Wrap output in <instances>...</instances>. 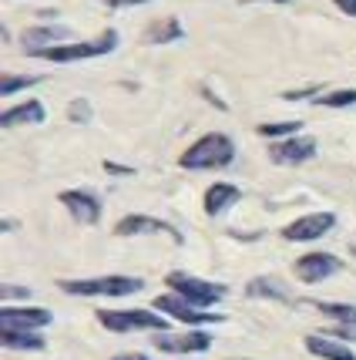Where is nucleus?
I'll return each instance as SVG.
<instances>
[{
	"label": "nucleus",
	"mask_w": 356,
	"mask_h": 360,
	"mask_svg": "<svg viewBox=\"0 0 356 360\" xmlns=\"http://www.w3.org/2000/svg\"><path fill=\"white\" fill-rule=\"evenodd\" d=\"M232 155L235 145L229 141V135H205L182 155V169H222L232 162Z\"/></svg>",
	"instance_id": "nucleus-1"
},
{
	"label": "nucleus",
	"mask_w": 356,
	"mask_h": 360,
	"mask_svg": "<svg viewBox=\"0 0 356 360\" xmlns=\"http://www.w3.org/2000/svg\"><path fill=\"white\" fill-rule=\"evenodd\" d=\"M64 293H74V297H128V293H138L141 280L138 276H98V280H64L61 283Z\"/></svg>",
	"instance_id": "nucleus-2"
},
{
	"label": "nucleus",
	"mask_w": 356,
	"mask_h": 360,
	"mask_svg": "<svg viewBox=\"0 0 356 360\" xmlns=\"http://www.w3.org/2000/svg\"><path fill=\"white\" fill-rule=\"evenodd\" d=\"M118 44V34L105 31L98 41H81V44H58V47H37L31 51L34 58H44V61H81V58H98V54H108Z\"/></svg>",
	"instance_id": "nucleus-3"
},
{
	"label": "nucleus",
	"mask_w": 356,
	"mask_h": 360,
	"mask_svg": "<svg viewBox=\"0 0 356 360\" xmlns=\"http://www.w3.org/2000/svg\"><path fill=\"white\" fill-rule=\"evenodd\" d=\"M98 320L101 327L114 330V333H128V330H165L169 333V320L161 314H148V310H101Z\"/></svg>",
	"instance_id": "nucleus-4"
},
{
	"label": "nucleus",
	"mask_w": 356,
	"mask_h": 360,
	"mask_svg": "<svg viewBox=\"0 0 356 360\" xmlns=\"http://www.w3.org/2000/svg\"><path fill=\"white\" fill-rule=\"evenodd\" d=\"M169 286L178 293V297H185L188 303H195V307H212L218 300L225 297V286H218V283H205L199 276H188V273H171L169 276Z\"/></svg>",
	"instance_id": "nucleus-5"
},
{
	"label": "nucleus",
	"mask_w": 356,
	"mask_h": 360,
	"mask_svg": "<svg viewBox=\"0 0 356 360\" xmlns=\"http://www.w3.org/2000/svg\"><path fill=\"white\" fill-rule=\"evenodd\" d=\"M333 226H336V216H333V212H312V216H303V219L289 222V226L282 229V236H286L289 243H310V239L326 236Z\"/></svg>",
	"instance_id": "nucleus-6"
},
{
	"label": "nucleus",
	"mask_w": 356,
	"mask_h": 360,
	"mask_svg": "<svg viewBox=\"0 0 356 360\" xmlns=\"http://www.w3.org/2000/svg\"><path fill=\"white\" fill-rule=\"evenodd\" d=\"M155 310H161V314H171L175 320H182V323H218V320H222L218 314H202L195 303H188V300L178 297V293L158 297L155 300Z\"/></svg>",
	"instance_id": "nucleus-7"
},
{
	"label": "nucleus",
	"mask_w": 356,
	"mask_h": 360,
	"mask_svg": "<svg viewBox=\"0 0 356 360\" xmlns=\"http://www.w3.org/2000/svg\"><path fill=\"white\" fill-rule=\"evenodd\" d=\"M340 259L336 256H329V252H310V256H303L299 263H296V276L303 283H323L326 276H333V273H340Z\"/></svg>",
	"instance_id": "nucleus-8"
},
{
	"label": "nucleus",
	"mask_w": 356,
	"mask_h": 360,
	"mask_svg": "<svg viewBox=\"0 0 356 360\" xmlns=\"http://www.w3.org/2000/svg\"><path fill=\"white\" fill-rule=\"evenodd\" d=\"M0 323H4V333H17V330H37V327H47L51 323V314L47 310H37V307H27V310H17V307H4V316H0Z\"/></svg>",
	"instance_id": "nucleus-9"
},
{
	"label": "nucleus",
	"mask_w": 356,
	"mask_h": 360,
	"mask_svg": "<svg viewBox=\"0 0 356 360\" xmlns=\"http://www.w3.org/2000/svg\"><path fill=\"white\" fill-rule=\"evenodd\" d=\"M61 202L67 205V212L78 222H84V226L98 222V216H101V202H98V195H91V192L71 188V192H61Z\"/></svg>",
	"instance_id": "nucleus-10"
},
{
	"label": "nucleus",
	"mask_w": 356,
	"mask_h": 360,
	"mask_svg": "<svg viewBox=\"0 0 356 360\" xmlns=\"http://www.w3.org/2000/svg\"><path fill=\"white\" fill-rule=\"evenodd\" d=\"M272 162L276 165H299V162H310L316 155V141L312 139H289V141H279L272 145Z\"/></svg>",
	"instance_id": "nucleus-11"
},
{
	"label": "nucleus",
	"mask_w": 356,
	"mask_h": 360,
	"mask_svg": "<svg viewBox=\"0 0 356 360\" xmlns=\"http://www.w3.org/2000/svg\"><path fill=\"white\" fill-rule=\"evenodd\" d=\"M209 337L205 333H182V337H171V333H158L155 347L165 354H192V350H209Z\"/></svg>",
	"instance_id": "nucleus-12"
},
{
	"label": "nucleus",
	"mask_w": 356,
	"mask_h": 360,
	"mask_svg": "<svg viewBox=\"0 0 356 360\" xmlns=\"http://www.w3.org/2000/svg\"><path fill=\"white\" fill-rule=\"evenodd\" d=\"M242 199V192L235 186H229V182H218V186H212L209 192H205V212L209 216H222L229 205H235Z\"/></svg>",
	"instance_id": "nucleus-13"
},
{
	"label": "nucleus",
	"mask_w": 356,
	"mask_h": 360,
	"mask_svg": "<svg viewBox=\"0 0 356 360\" xmlns=\"http://www.w3.org/2000/svg\"><path fill=\"white\" fill-rule=\"evenodd\" d=\"M118 236H135V233H169L171 239H178V233L171 229L169 222L161 219H148V216H124L121 222H118V229H114Z\"/></svg>",
	"instance_id": "nucleus-14"
},
{
	"label": "nucleus",
	"mask_w": 356,
	"mask_h": 360,
	"mask_svg": "<svg viewBox=\"0 0 356 360\" xmlns=\"http://www.w3.org/2000/svg\"><path fill=\"white\" fill-rule=\"evenodd\" d=\"M306 347H310V354L323 360H356V354L350 347L336 344V340H326V337H306Z\"/></svg>",
	"instance_id": "nucleus-15"
},
{
	"label": "nucleus",
	"mask_w": 356,
	"mask_h": 360,
	"mask_svg": "<svg viewBox=\"0 0 356 360\" xmlns=\"http://www.w3.org/2000/svg\"><path fill=\"white\" fill-rule=\"evenodd\" d=\"M20 122H44V108L37 105V101H24V105H17V108L4 111V118H0V125L11 128V125H20Z\"/></svg>",
	"instance_id": "nucleus-16"
},
{
	"label": "nucleus",
	"mask_w": 356,
	"mask_h": 360,
	"mask_svg": "<svg viewBox=\"0 0 356 360\" xmlns=\"http://www.w3.org/2000/svg\"><path fill=\"white\" fill-rule=\"evenodd\" d=\"M67 37H74L71 27H41V31H27L24 34V44L37 51V44H58V41H67Z\"/></svg>",
	"instance_id": "nucleus-17"
},
{
	"label": "nucleus",
	"mask_w": 356,
	"mask_h": 360,
	"mask_svg": "<svg viewBox=\"0 0 356 360\" xmlns=\"http://www.w3.org/2000/svg\"><path fill=\"white\" fill-rule=\"evenodd\" d=\"M4 347H11V350H41L44 340L31 330H17V333H4Z\"/></svg>",
	"instance_id": "nucleus-18"
},
{
	"label": "nucleus",
	"mask_w": 356,
	"mask_h": 360,
	"mask_svg": "<svg viewBox=\"0 0 356 360\" xmlns=\"http://www.w3.org/2000/svg\"><path fill=\"white\" fill-rule=\"evenodd\" d=\"M312 307H316L319 314L340 320V323H350V327L356 323V307H350V303H312Z\"/></svg>",
	"instance_id": "nucleus-19"
},
{
	"label": "nucleus",
	"mask_w": 356,
	"mask_h": 360,
	"mask_svg": "<svg viewBox=\"0 0 356 360\" xmlns=\"http://www.w3.org/2000/svg\"><path fill=\"white\" fill-rule=\"evenodd\" d=\"M171 37H182V27H178V20H169V24H155V27L148 31V41H152V44H161V41H171Z\"/></svg>",
	"instance_id": "nucleus-20"
},
{
	"label": "nucleus",
	"mask_w": 356,
	"mask_h": 360,
	"mask_svg": "<svg viewBox=\"0 0 356 360\" xmlns=\"http://www.w3.org/2000/svg\"><path fill=\"white\" fill-rule=\"evenodd\" d=\"M249 293H252V297H276V300H286V290H282L276 280H256L252 286H249Z\"/></svg>",
	"instance_id": "nucleus-21"
},
{
	"label": "nucleus",
	"mask_w": 356,
	"mask_h": 360,
	"mask_svg": "<svg viewBox=\"0 0 356 360\" xmlns=\"http://www.w3.org/2000/svg\"><path fill=\"white\" fill-rule=\"evenodd\" d=\"M316 105H326V108H346V105H356V91H333L316 98Z\"/></svg>",
	"instance_id": "nucleus-22"
},
{
	"label": "nucleus",
	"mask_w": 356,
	"mask_h": 360,
	"mask_svg": "<svg viewBox=\"0 0 356 360\" xmlns=\"http://www.w3.org/2000/svg\"><path fill=\"white\" fill-rule=\"evenodd\" d=\"M299 131V122H279V125H259V135L265 139H276V135H293Z\"/></svg>",
	"instance_id": "nucleus-23"
},
{
	"label": "nucleus",
	"mask_w": 356,
	"mask_h": 360,
	"mask_svg": "<svg viewBox=\"0 0 356 360\" xmlns=\"http://www.w3.org/2000/svg\"><path fill=\"white\" fill-rule=\"evenodd\" d=\"M34 81L37 78H4V88H0V91H4V98H11L14 91L27 88V84H34Z\"/></svg>",
	"instance_id": "nucleus-24"
},
{
	"label": "nucleus",
	"mask_w": 356,
	"mask_h": 360,
	"mask_svg": "<svg viewBox=\"0 0 356 360\" xmlns=\"http://www.w3.org/2000/svg\"><path fill=\"white\" fill-rule=\"evenodd\" d=\"M88 115H91V111H88V105H84V101H74V105H71V118H88Z\"/></svg>",
	"instance_id": "nucleus-25"
},
{
	"label": "nucleus",
	"mask_w": 356,
	"mask_h": 360,
	"mask_svg": "<svg viewBox=\"0 0 356 360\" xmlns=\"http://www.w3.org/2000/svg\"><path fill=\"white\" fill-rule=\"evenodd\" d=\"M336 7H340L343 14H350V17H356V0H336Z\"/></svg>",
	"instance_id": "nucleus-26"
},
{
	"label": "nucleus",
	"mask_w": 356,
	"mask_h": 360,
	"mask_svg": "<svg viewBox=\"0 0 356 360\" xmlns=\"http://www.w3.org/2000/svg\"><path fill=\"white\" fill-rule=\"evenodd\" d=\"M4 297L14 300V297H31V293H27V290H20V286H4Z\"/></svg>",
	"instance_id": "nucleus-27"
},
{
	"label": "nucleus",
	"mask_w": 356,
	"mask_h": 360,
	"mask_svg": "<svg viewBox=\"0 0 356 360\" xmlns=\"http://www.w3.org/2000/svg\"><path fill=\"white\" fill-rule=\"evenodd\" d=\"M111 7H131V4H145V0H108Z\"/></svg>",
	"instance_id": "nucleus-28"
},
{
	"label": "nucleus",
	"mask_w": 356,
	"mask_h": 360,
	"mask_svg": "<svg viewBox=\"0 0 356 360\" xmlns=\"http://www.w3.org/2000/svg\"><path fill=\"white\" fill-rule=\"evenodd\" d=\"M114 360H148V357H141V354H124V357H114Z\"/></svg>",
	"instance_id": "nucleus-29"
}]
</instances>
